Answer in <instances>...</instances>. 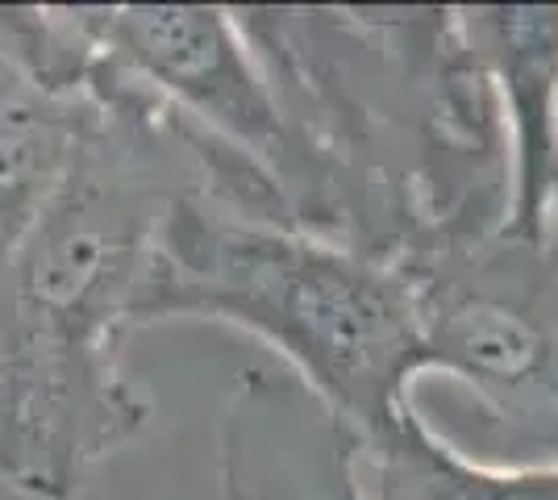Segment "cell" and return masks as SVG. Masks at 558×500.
Segmentation results:
<instances>
[{"instance_id":"1","label":"cell","mask_w":558,"mask_h":500,"mask_svg":"<svg viewBox=\"0 0 558 500\" xmlns=\"http://www.w3.org/2000/svg\"><path fill=\"white\" fill-rule=\"evenodd\" d=\"M80 93L93 138L0 271V484L29 500H75L146 429L121 346L167 209L205 196L180 118L100 42Z\"/></svg>"},{"instance_id":"2","label":"cell","mask_w":558,"mask_h":500,"mask_svg":"<svg viewBox=\"0 0 558 500\" xmlns=\"http://www.w3.org/2000/svg\"><path fill=\"white\" fill-rule=\"evenodd\" d=\"M301 146L304 230L372 259L509 217V138L459 9H233Z\"/></svg>"},{"instance_id":"3","label":"cell","mask_w":558,"mask_h":500,"mask_svg":"<svg viewBox=\"0 0 558 500\" xmlns=\"http://www.w3.org/2000/svg\"><path fill=\"white\" fill-rule=\"evenodd\" d=\"M171 317L263 338L363 442L413 401L409 380L421 376L417 301L396 263L205 196L167 209L134 296V330Z\"/></svg>"},{"instance_id":"4","label":"cell","mask_w":558,"mask_h":500,"mask_svg":"<svg viewBox=\"0 0 558 500\" xmlns=\"http://www.w3.org/2000/svg\"><path fill=\"white\" fill-rule=\"evenodd\" d=\"M417 301L421 371L475 397V463L558 467V246L505 225L396 263Z\"/></svg>"},{"instance_id":"5","label":"cell","mask_w":558,"mask_h":500,"mask_svg":"<svg viewBox=\"0 0 558 500\" xmlns=\"http://www.w3.org/2000/svg\"><path fill=\"white\" fill-rule=\"evenodd\" d=\"M100 50L146 93H155L196 134L255 163L279 188L304 230L301 146L279 113L276 93L246 47L233 9L221 4H88Z\"/></svg>"},{"instance_id":"6","label":"cell","mask_w":558,"mask_h":500,"mask_svg":"<svg viewBox=\"0 0 558 500\" xmlns=\"http://www.w3.org/2000/svg\"><path fill=\"white\" fill-rule=\"evenodd\" d=\"M217 447L226 500H372L363 438L283 367L233 376Z\"/></svg>"},{"instance_id":"7","label":"cell","mask_w":558,"mask_h":500,"mask_svg":"<svg viewBox=\"0 0 558 500\" xmlns=\"http://www.w3.org/2000/svg\"><path fill=\"white\" fill-rule=\"evenodd\" d=\"M509 138V217L517 239H542L558 188V4L459 9Z\"/></svg>"},{"instance_id":"8","label":"cell","mask_w":558,"mask_h":500,"mask_svg":"<svg viewBox=\"0 0 558 500\" xmlns=\"http://www.w3.org/2000/svg\"><path fill=\"white\" fill-rule=\"evenodd\" d=\"M93 130V100L34 80L0 50V271L63 192Z\"/></svg>"},{"instance_id":"9","label":"cell","mask_w":558,"mask_h":500,"mask_svg":"<svg viewBox=\"0 0 558 500\" xmlns=\"http://www.w3.org/2000/svg\"><path fill=\"white\" fill-rule=\"evenodd\" d=\"M372 500H558V467H488L421 422L417 405L375 429L359 454Z\"/></svg>"},{"instance_id":"10","label":"cell","mask_w":558,"mask_h":500,"mask_svg":"<svg viewBox=\"0 0 558 500\" xmlns=\"http://www.w3.org/2000/svg\"><path fill=\"white\" fill-rule=\"evenodd\" d=\"M542 239H550L558 246V188H555V205H550V221H546V234Z\"/></svg>"}]
</instances>
